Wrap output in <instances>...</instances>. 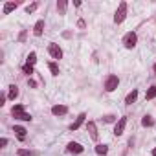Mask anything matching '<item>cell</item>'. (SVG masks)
Returning <instances> with one entry per match:
<instances>
[{
	"label": "cell",
	"instance_id": "cell-1",
	"mask_svg": "<svg viewBox=\"0 0 156 156\" xmlns=\"http://www.w3.org/2000/svg\"><path fill=\"white\" fill-rule=\"evenodd\" d=\"M11 112H13V116L18 118V119H24V121H30V119H31V116L24 112V107H22V105H15Z\"/></svg>",
	"mask_w": 156,
	"mask_h": 156
},
{
	"label": "cell",
	"instance_id": "cell-2",
	"mask_svg": "<svg viewBox=\"0 0 156 156\" xmlns=\"http://www.w3.org/2000/svg\"><path fill=\"white\" fill-rule=\"evenodd\" d=\"M118 84H119L118 75H108L107 81H105V90L107 92H112V90H116V88H118Z\"/></svg>",
	"mask_w": 156,
	"mask_h": 156
},
{
	"label": "cell",
	"instance_id": "cell-3",
	"mask_svg": "<svg viewBox=\"0 0 156 156\" xmlns=\"http://www.w3.org/2000/svg\"><path fill=\"white\" fill-rule=\"evenodd\" d=\"M125 17H127V2H121L119 8H118V11H116V15H114V22L119 24V22L125 20Z\"/></svg>",
	"mask_w": 156,
	"mask_h": 156
},
{
	"label": "cell",
	"instance_id": "cell-4",
	"mask_svg": "<svg viewBox=\"0 0 156 156\" xmlns=\"http://www.w3.org/2000/svg\"><path fill=\"white\" fill-rule=\"evenodd\" d=\"M136 40H138L136 33H134V31H129V33L125 35V39H123L125 48H134V46H136Z\"/></svg>",
	"mask_w": 156,
	"mask_h": 156
},
{
	"label": "cell",
	"instance_id": "cell-5",
	"mask_svg": "<svg viewBox=\"0 0 156 156\" xmlns=\"http://www.w3.org/2000/svg\"><path fill=\"white\" fill-rule=\"evenodd\" d=\"M48 52H50V55H52L53 59H61V57H62V50L57 46V44H53V42L48 46Z\"/></svg>",
	"mask_w": 156,
	"mask_h": 156
},
{
	"label": "cell",
	"instance_id": "cell-6",
	"mask_svg": "<svg viewBox=\"0 0 156 156\" xmlns=\"http://www.w3.org/2000/svg\"><path fill=\"white\" fill-rule=\"evenodd\" d=\"M125 125H127V118H119V121H118L116 127H114V134H116V136H121V134H123Z\"/></svg>",
	"mask_w": 156,
	"mask_h": 156
},
{
	"label": "cell",
	"instance_id": "cell-7",
	"mask_svg": "<svg viewBox=\"0 0 156 156\" xmlns=\"http://www.w3.org/2000/svg\"><path fill=\"white\" fill-rule=\"evenodd\" d=\"M84 118H86V114H79V116H77V119H75V121H74V123L70 125V130H77V129H79V127L83 125Z\"/></svg>",
	"mask_w": 156,
	"mask_h": 156
},
{
	"label": "cell",
	"instance_id": "cell-8",
	"mask_svg": "<svg viewBox=\"0 0 156 156\" xmlns=\"http://www.w3.org/2000/svg\"><path fill=\"white\" fill-rule=\"evenodd\" d=\"M86 129H88V132H90V138H92V140H97V130H96V123H94V121H88Z\"/></svg>",
	"mask_w": 156,
	"mask_h": 156
},
{
	"label": "cell",
	"instance_id": "cell-9",
	"mask_svg": "<svg viewBox=\"0 0 156 156\" xmlns=\"http://www.w3.org/2000/svg\"><path fill=\"white\" fill-rule=\"evenodd\" d=\"M13 130H15V134H17V138H18V140H24V138H26V132H28V130H26L24 127L15 125V129H13Z\"/></svg>",
	"mask_w": 156,
	"mask_h": 156
},
{
	"label": "cell",
	"instance_id": "cell-10",
	"mask_svg": "<svg viewBox=\"0 0 156 156\" xmlns=\"http://www.w3.org/2000/svg\"><path fill=\"white\" fill-rule=\"evenodd\" d=\"M42 31H44V20H39L35 24V28H33V33L39 37V35H42Z\"/></svg>",
	"mask_w": 156,
	"mask_h": 156
},
{
	"label": "cell",
	"instance_id": "cell-11",
	"mask_svg": "<svg viewBox=\"0 0 156 156\" xmlns=\"http://www.w3.org/2000/svg\"><path fill=\"white\" fill-rule=\"evenodd\" d=\"M68 151H70V152H77V154H79V152H83V147H81L79 143H75V142H72V143H68Z\"/></svg>",
	"mask_w": 156,
	"mask_h": 156
},
{
	"label": "cell",
	"instance_id": "cell-12",
	"mask_svg": "<svg viewBox=\"0 0 156 156\" xmlns=\"http://www.w3.org/2000/svg\"><path fill=\"white\" fill-rule=\"evenodd\" d=\"M52 112H53L55 116H59V114H66V107H64V105H55V107L52 108Z\"/></svg>",
	"mask_w": 156,
	"mask_h": 156
},
{
	"label": "cell",
	"instance_id": "cell-13",
	"mask_svg": "<svg viewBox=\"0 0 156 156\" xmlns=\"http://www.w3.org/2000/svg\"><path fill=\"white\" fill-rule=\"evenodd\" d=\"M136 97H138V90H132L129 96H127V99H125V103L127 105H132V103H134L136 101Z\"/></svg>",
	"mask_w": 156,
	"mask_h": 156
},
{
	"label": "cell",
	"instance_id": "cell-14",
	"mask_svg": "<svg viewBox=\"0 0 156 156\" xmlns=\"http://www.w3.org/2000/svg\"><path fill=\"white\" fill-rule=\"evenodd\" d=\"M154 97H156V86H151L145 94V99H154Z\"/></svg>",
	"mask_w": 156,
	"mask_h": 156
},
{
	"label": "cell",
	"instance_id": "cell-15",
	"mask_svg": "<svg viewBox=\"0 0 156 156\" xmlns=\"http://www.w3.org/2000/svg\"><path fill=\"white\" fill-rule=\"evenodd\" d=\"M15 8H17V4H15V2H8V4L4 6V15H8V13H11V11H13Z\"/></svg>",
	"mask_w": 156,
	"mask_h": 156
},
{
	"label": "cell",
	"instance_id": "cell-16",
	"mask_svg": "<svg viewBox=\"0 0 156 156\" xmlns=\"http://www.w3.org/2000/svg\"><path fill=\"white\" fill-rule=\"evenodd\" d=\"M17 96H18V88H17L15 84H11V86H9V99H15Z\"/></svg>",
	"mask_w": 156,
	"mask_h": 156
},
{
	"label": "cell",
	"instance_id": "cell-17",
	"mask_svg": "<svg viewBox=\"0 0 156 156\" xmlns=\"http://www.w3.org/2000/svg\"><path fill=\"white\" fill-rule=\"evenodd\" d=\"M96 152H97V154H107V152H108V147H107V145H97V147H96Z\"/></svg>",
	"mask_w": 156,
	"mask_h": 156
},
{
	"label": "cell",
	"instance_id": "cell-18",
	"mask_svg": "<svg viewBox=\"0 0 156 156\" xmlns=\"http://www.w3.org/2000/svg\"><path fill=\"white\" fill-rule=\"evenodd\" d=\"M35 61H37V53H35V52H31V53L28 55V64H31V66H33V64H35Z\"/></svg>",
	"mask_w": 156,
	"mask_h": 156
},
{
	"label": "cell",
	"instance_id": "cell-19",
	"mask_svg": "<svg viewBox=\"0 0 156 156\" xmlns=\"http://www.w3.org/2000/svg\"><path fill=\"white\" fill-rule=\"evenodd\" d=\"M48 66H50V70H52V74H53V75H59V66H57L55 62H50Z\"/></svg>",
	"mask_w": 156,
	"mask_h": 156
},
{
	"label": "cell",
	"instance_id": "cell-20",
	"mask_svg": "<svg viewBox=\"0 0 156 156\" xmlns=\"http://www.w3.org/2000/svg\"><path fill=\"white\" fill-rule=\"evenodd\" d=\"M142 125H143V127H151V125H152V119H151V116H145V118L142 119Z\"/></svg>",
	"mask_w": 156,
	"mask_h": 156
},
{
	"label": "cell",
	"instance_id": "cell-21",
	"mask_svg": "<svg viewBox=\"0 0 156 156\" xmlns=\"http://www.w3.org/2000/svg\"><path fill=\"white\" fill-rule=\"evenodd\" d=\"M18 156H33V152H30L26 149H18Z\"/></svg>",
	"mask_w": 156,
	"mask_h": 156
},
{
	"label": "cell",
	"instance_id": "cell-22",
	"mask_svg": "<svg viewBox=\"0 0 156 156\" xmlns=\"http://www.w3.org/2000/svg\"><path fill=\"white\" fill-rule=\"evenodd\" d=\"M24 72H26V74H33V66H31V64H26V66H24Z\"/></svg>",
	"mask_w": 156,
	"mask_h": 156
},
{
	"label": "cell",
	"instance_id": "cell-23",
	"mask_svg": "<svg viewBox=\"0 0 156 156\" xmlns=\"http://www.w3.org/2000/svg\"><path fill=\"white\" fill-rule=\"evenodd\" d=\"M35 9H37V4H31V6H28V8H26V11H28V13H33Z\"/></svg>",
	"mask_w": 156,
	"mask_h": 156
},
{
	"label": "cell",
	"instance_id": "cell-24",
	"mask_svg": "<svg viewBox=\"0 0 156 156\" xmlns=\"http://www.w3.org/2000/svg\"><path fill=\"white\" fill-rule=\"evenodd\" d=\"M57 8H59L61 11H64V8H66V2H62V0H61V2L57 4Z\"/></svg>",
	"mask_w": 156,
	"mask_h": 156
},
{
	"label": "cell",
	"instance_id": "cell-25",
	"mask_svg": "<svg viewBox=\"0 0 156 156\" xmlns=\"http://www.w3.org/2000/svg\"><path fill=\"white\" fill-rule=\"evenodd\" d=\"M0 145L6 147V145H8V140H6V138H2V140H0Z\"/></svg>",
	"mask_w": 156,
	"mask_h": 156
},
{
	"label": "cell",
	"instance_id": "cell-26",
	"mask_svg": "<svg viewBox=\"0 0 156 156\" xmlns=\"http://www.w3.org/2000/svg\"><path fill=\"white\" fill-rule=\"evenodd\" d=\"M152 156H156V147H154V149H152Z\"/></svg>",
	"mask_w": 156,
	"mask_h": 156
},
{
	"label": "cell",
	"instance_id": "cell-27",
	"mask_svg": "<svg viewBox=\"0 0 156 156\" xmlns=\"http://www.w3.org/2000/svg\"><path fill=\"white\" fill-rule=\"evenodd\" d=\"M154 72H156V64H154Z\"/></svg>",
	"mask_w": 156,
	"mask_h": 156
}]
</instances>
